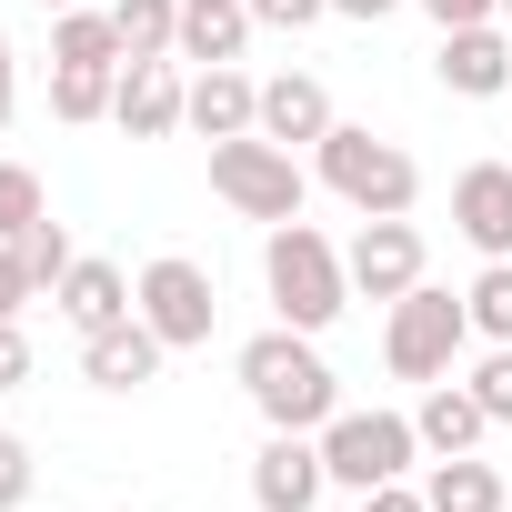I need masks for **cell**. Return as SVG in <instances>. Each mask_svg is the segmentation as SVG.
Wrapping results in <instances>:
<instances>
[{
    "mask_svg": "<svg viewBox=\"0 0 512 512\" xmlns=\"http://www.w3.org/2000/svg\"><path fill=\"white\" fill-rule=\"evenodd\" d=\"M322 131H332V91H322L312 71H282V81H262V141L302 151V141H322Z\"/></svg>",
    "mask_w": 512,
    "mask_h": 512,
    "instance_id": "e0dca14e",
    "label": "cell"
},
{
    "mask_svg": "<svg viewBox=\"0 0 512 512\" xmlns=\"http://www.w3.org/2000/svg\"><path fill=\"white\" fill-rule=\"evenodd\" d=\"M412 432H422V452H472V442L492 432V412L472 402V382H432L422 412H412Z\"/></svg>",
    "mask_w": 512,
    "mask_h": 512,
    "instance_id": "ac0fdd59",
    "label": "cell"
},
{
    "mask_svg": "<svg viewBox=\"0 0 512 512\" xmlns=\"http://www.w3.org/2000/svg\"><path fill=\"white\" fill-rule=\"evenodd\" d=\"M111 91H121V71H51V111L61 121H111Z\"/></svg>",
    "mask_w": 512,
    "mask_h": 512,
    "instance_id": "7402d4cb",
    "label": "cell"
},
{
    "mask_svg": "<svg viewBox=\"0 0 512 512\" xmlns=\"http://www.w3.org/2000/svg\"><path fill=\"white\" fill-rule=\"evenodd\" d=\"M251 31H262V21H251V0H181V41H171V61L221 71V61H241Z\"/></svg>",
    "mask_w": 512,
    "mask_h": 512,
    "instance_id": "9a60e30c",
    "label": "cell"
},
{
    "mask_svg": "<svg viewBox=\"0 0 512 512\" xmlns=\"http://www.w3.org/2000/svg\"><path fill=\"white\" fill-rule=\"evenodd\" d=\"M462 342H472V312H462L452 292H432V282H412V292L392 302V322H382V362H392L402 382H452Z\"/></svg>",
    "mask_w": 512,
    "mask_h": 512,
    "instance_id": "277c9868",
    "label": "cell"
},
{
    "mask_svg": "<svg viewBox=\"0 0 512 512\" xmlns=\"http://www.w3.org/2000/svg\"><path fill=\"white\" fill-rule=\"evenodd\" d=\"M131 51H121V31H111V11H61V31H51V71H121Z\"/></svg>",
    "mask_w": 512,
    "mask_h": 512,
    "instance_id": "d6986e66",
    "label": "cell"
},
{
    "mask_svg": "<svg viewBox=\"0 0 512 512\" xmlns=\"http://www.w3.org/2000/svg\"><path fill=\"white\" fill-rule=\"evenodd\" d=\"M51 201H41V171H21V161H0V241H21L31 221H41Z\"/></svg>",
    "mask_w": 512,
    "mask_h": 512,
    "instance_id": "d4e9b609",
    "label": "cell"
},
{
    "mask_svg": "<svg viewBox=\"0 0 512 512\" xmlns=\"http://www.w3.org/2000/svg\"><path fill=\"white\" fill-rule=\"evenodd\" d=\"M31 292H41V282H31V262H21V241H0V322H21Z\"/></svg>",
    "mask_w": 512,
    "mask_h": 512,
    "instance_id": "83f0119b",
    "label": "cell"
},
{
    "mask_svg": "<svg viewBox=\"0 0 512 512\" xmlns=\"http://www.w3.org/2000/svg\"><path fill=\"white\" fill-rule=\"evenodd\" d=\"M332 11V0H251V21H262V31H312Z\"/></svg>",
    "mask_w": 512,
    "mask_h": 512,
    "instance_id": "f1b7e54d",
    "label": "cell"
},
{
    "mask_svg": "<svg viewBox=\"0 0 512 512\" xmlns=\"http://www.w3.org/2000/svg\"><path fill=\"white\" fill-rule=\"evenodd\" d=\"M21 382H31V332L0 322V392H21Z\"/></svg>",
    "mask_w": 512,
    "mask_h": 512,
    "instance_id": "f546056e",
    "label": "cell"
},
{
    "mask_svg": "<svg viewBox=\"0 0 512 512\" xmlns=\"http://www.w3.org/2000/svg\"><path fill=\"white\" fill-rule=\"evenodd\" d=\"M322 492H332L322 432H272L262 452H251V502H262V512H312Z\"/></svg>",
    "mask_w": 512,
    "mask_h": 512,
    "instance_id": "ba28073f",
    "label": "cell"
},
{
    "mask_svg": "<svg viewBox=\"0 0 512 512\" xmlns=\"http://www.w3.org/2000/svg\"><path fill=\"white\" fill-rule=\"evenodd\" d=\"M211 191L241 211V221H302V161L262 131H241V141H211Z\"/></svg>",
    "mask_w": 512,
    "mask_h": 512,
    "instance_id": "5b68a950",
    "label": "cell"
},
{
    "mask_svg": "<svg viewBox=\"0 0 512 512\" xmlns=\"http://www.w3.org/2000/svg\"><path fill=\"white\" fill-rule=\"evenodd\" d=\"M342 272H352V292L402 302V292L422 282V231H412V221H362L352 251H342Z\"/></svg>",
    "mask_w": 512,
    "mask_h": 512,
    "instance_id": "30bf717a",
    "label": "cell"
},
{
    "mask_svg": "<svg viewBox=\"0 0 512 512\" xmlns=\"http://www.w3.org/2000/svg\"><path fill=\"white\" fill-rule=\"evenodd\" d=\"M141 322H151L171 352H201V342H211V322H221L211 272H201V262H181V251H161V262L141 272Z\"/></svg>",
    "mask_w": 512,
    "mask_h": 512,
    "instance_id": "52a82bcc",
    "label": "cell"
},
{
    "mask_svg": "<svg viewBox=\"0 0 512 512\" xmlns=\"http://www.w3.org/2000/svg\"><path fill=\"white\" fill-rule=\"evenodd\" d=\"M201 141H241V131H262V81H241L231 61L191 81V111H181Z\"/></svg>",
    "mask_w": 512,
    "mask_h": 512,
    "instance_id": "2e32d148",
    "label": "cell"
},
{
    "mask_svg": "<svg viewBox=\"0 0 512 512\" xmlns=\"http://www.w3.org/2000/svg\"><path fill=\"white\" fill-rule=\"evenodd\" d=\"M422 11H432L442 31H462V21H492V11H502V0H422Z\"/></svg>",
    "mask_w": 512,
    "mask_h": 512,
    "instance_id": "1f68e13d",
    "label": "cell"
},
{
    "mask_svg": "<svg viewBox=\"0 0 512 512\" xmlns=\"http://www.w3.org/2000/svg\"><path fill=\"white\" fill-rule=\"evenodd\" d=\"M241 392H251V412H262L272 432H322L332 412H342V382H332V362L312 352V332H251L241 342Z\"/></svg>",
    "mask_w": 512,
    "mask_h": 512,
    "instance_id": "6da1fadb",
    "label": "cell"
},
{
    "mask_svg": "<svg viewBox=\"0 0 512 512\" xmlns=\"http://www.w3.org/2000/svg\"><path fill=\"white\" fill-rule=\"evenodd\" d=\"M422 492H432V512H502V472L472 462V452H442Z\"/></svg>",
    "mask_w": 512,
    "mask_h": 512,
    "instance_id": "ffe728a7",
    "label": "cell"
},
{
    "mask_svg": "<svg viewBox=\"0 0 512 512\" xmlns=\"http://www.w3.org/2000/svg\"><path fill=\"white\" fill-rule=\"evenodd\" d=\"M262 282H272V312H282L292 332H332L342 302H352L342 251H332L312 221H272V241H262Z\"/></svg>",
    "mask_w": 512,
    "mask_h": 512,
    "instance_id": "3957f363",
    "label": "cell"
},
{
    "mask_svg": "<svg viewBox=\"0 0 512 512\" xmlns=\"http://www.w3.org/2000/svg\"><path fill=\"white\" fill-rule=\"evenodd\" d=\"M161 352H171V342L131 312V322H111V332L81 342V382H91V392H141V382H161Z\"/></svg>",
    "mask_w": 512,
    "mask_h": 512,
    "instance_id": "4fadbf2b",
    "label": "cell"
},
{
    "mask_svg": "<svg viewBox=\"0 0 512 512\" xmlns=\"http://www.w3.org/2000/svg\"><path fill=\"white\" fill-rule=\"evenodd\" d=\"M11 101H21V81H11V31H0V131H11Z\"/></svg>",
    "mask_w": 512,
    "mask_h": 512,
    "instance_id": "d6a6232c",
    "label": "cell"
},
{
    "mask_svg": "<svg viewBox=\"0 0 512 512\" xmlns=\"http://www.w3.org/2000/svg\"><path fill=\"white\" fill-rule=\"evenodd\" d=\"M362 512H432V492H412V482H372Z\"/></svg>",
    "mask_w": 512,
    "mask_h": 512,
    "instance_id": "4dcf8cb0",
    "label": "cell"
},
{
    "mask_svg": "<svg viewBox=\"0 0 512 512\" xmlns=\"http://www.w3.org/2000/svg\"><path fill=\"white\" fill-rule=\"evenodd\" d=\"M21 262H31V282H41V292H61V272L81 262V251H71V231H61V221L41 211V221L21 231Z\"/></svg>",
    "mask_w": 512,
    "mask_h": 512,
    "instance_id": "cb8c5ba5",
    "label": "cell"
},
{
    "mask_svg": "<svg viewBox=\"0 0 512 512\" xmlns=\"http://www.w3.org/2000/svg\"><path fill=\"white\" fill-rule=\"evenodd\" d=\"M432 71H442L452 101H502V91H512V41H502L492 21H462V31H442Z\"/></svg>",
    "mask_w": 512,
    "mask_h": 512,
    "instance_id": "7c38bea8",
    "label": "cell"
},
{
    "mask_svg": "<svg viewBox=\"0 0 512 512\" xmlns=\"http://www.w3.org/2000/svg\"><path fill=\"white\" fill-rule=\"evenodd\" d=\"M51 302H61V322L91 342V332H111V322H131V312H141V282H131L121 262H71Z\"/></svg>",
    "mask_w": 512,
    "mask_h": 512,
    "instance_id": "5bb4252c",
    "label": "cell"
},
{
    "mask_svg": "<svg viewBox=\"0 0 512 512\" xmlns=\"http://www.w3.org/2000/svg\"><path fill=\"white\" fill-rule=\"evenodd\" d=\"M312 161H322V191H342L362 221H402V211L422 201V161H412L402 141L362 131V121H332V131L312 141Z\"/></svg>",
    "mask_w": 512,
    "mask_h": 512,
    "instance_id": "7a4b0ae2",
    "label": "cell"
},
{
    "mask_svg": "<svg viewBox=\"0 0 512 512\" xmlns=\"http://www.w3.org/2000/svg\"><path fill=\"white\" fill-rule=\"evenodd\" d=\"M412 452H422V432H412L402 412H332V422H322V472H332L342 492L402 482V472H412Z\"/></svg>",
    "mask_w": 512,
    "mask_h": 512,
    "instance_id": "8992f818",
    "label": "cell"
},
{
    "mask_svg": "<svg viewBox=\"0 0 512 512\" xmlns=\"http://www.w3.org/2000/svg\"><path fill=\"white\" fill-rule=\"evenodd\" d=\"M462 312H472L482 342H512V262H482V282L462 292Z\"/></svg>",
    "mask_w": 512,
    "mask_h": 512,
    "instance_id": "603a6c76",
    "label": "cell"
},
{
    "mask_svg": "<svg viewBox=\"0 0 512 512\" xmlns=\"http://www.w3.org/2000/svg\"><path fill=\"white\" fill-rule=\"evenodd\" d=\"M111 31H121L131 61H171V41H181V0H111Z\"/></svg>",
    "mask_w": 512,
    "mask_h": 512,
    "instance_id": "44dd1931",
    "label": "cell"
},
{
    "mask_svg": "<svg viewBox=\"0 0 512 512\" xmlns=\"http://www.w3.org/2000/svg\"><path fill=\"white\" fill-rule=\"evenodd\" d=\"M41 11H91V0H41Z\"/></svg>",
    "mask_w": 512,
    "mask_h": 512,
    "instance_id": "e575fe53",
    "label": "cell"
},
{
    "mask_svg": "<svg viewBox=\"0 0 512 512\" xmlns=\"http://www.w3.org/2000/svg\"><path fill=\"white\" fill-rule=\"evenodd\" d=\"M452 231L482 251V262H512V161H472L452 181Z\"/></svg>",
    "mask_w": 512,
    "mask_h": 512,
    "instance_id": "8fae6325",
    "label": "cell"
},
{
    "mask_svg": "<svg viewBox=\"0 0 512 512\" xmlns=\"http://www.w3.org/2000/svg\"><path fill=\"white\" fill-rule=\"evenodd\" d=\"M472 402H482L492 422H512V342H492V352L472 362Z\"/></svg>",
    "mask_w": 512,
    "mask_h": 512,
    "instance_id": "484cf974",
    "label": "cell"
},
{
    "mask_svg": "<svg viewBox=\"0 0 512 512\" xmlns=\"http://www.w3.org/2000/svg\"><path fill=\"white\" fill-rule=\"evenodd\" d=\"M502 21H512V0H502Z\"/></svg>",
    "mask_w": 512,
    "mask_h": 512,
    "instance_id": "d590c367",
    "label": "cell"
},
{
    "mask_svg": "<svg viewBox=\"0 0 512 512\" xmlns=\"http://www.w3.org/2000/svg\"><path fill=\"white\" fill-rule=\"evenodd\" d=\"M21 502H31V442L0 432V512H21Z\"/></svg>",
    "mask_w": 512,
    "mask_h": 512,
    "instance_id": "4316f807",
    "label": "cell"
},
{
    "mask_svg": "<svg viewBox=\"0 0 512 512\" xmlns=\"http://www.w3.org/2000/svg\"><path fill=\"white\" fill-rule=\"evenodd\" d=\"M332 11H342V21H392L402 0H332Z\"/></svg>",
    "mask_w": 512,
    "mask_h": 512,
    "instance_id": "836d02e7",
    "label": "cell"
},
{
    "mask_svg": "<svg viewBox=\"0 0 512 512\" xmlns=\"http://www.w3.org/2000/svg\"><path fill=\"white\" fill-rule=\"evenodd\" d=\"M181 111H191V81H181V61H121L111 121H121L131 141H171V131H181Z\"/></svg>",
    "mask_w": 512,
    "mask_h": 512,
    "instance_id": "9c48e42d",
    "label": "cell"
}]
</instances>
